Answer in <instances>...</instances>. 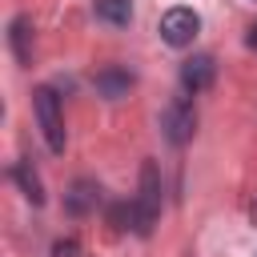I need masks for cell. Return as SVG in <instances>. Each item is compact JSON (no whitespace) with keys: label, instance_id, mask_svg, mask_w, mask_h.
<instances>
[{"label":"cell","instance_id":"cell-13","mask_svg":"<svg viewBox=\"0 0 257 257\" xmlns=\"http://www.w3.org/2000/svg\"><path fill=\"white\" fill-rule=\"evenodd\" d=\"M249 221H253V225H257V197H253V201H249Z\"/></svg>","mask_w":257,"mask_h":257},{"label":"cell","instance_id":"cell-9","mask_svg":"<svg viewBox=\"0 0 257 257\" xmlns=\"http://www.w3.org/2000/svg\"><path fill=\"white\" fill-rule=\"evenodd\" d=\"M92 12H96L100 24H108V28H124V24L133 20V0H96Z\"/></svg>","mask_w":257,"mask_h":257},{"label":"cell","instance_id":"cell-2","mask_svg":"<svg viewBox=\"0 0 257 257\" xmlns=\"http://www.w3.org/2000/svg\"><path fill=\"white\" fill-rule=\"evenodd\" d=\"M32 108H36V120H40V133H44L48 149H52V153H64V112H60V96H56L48 84H40V88L32 92Z\"/></svg>","mask_w":257,"mask_h":257},{"label":"cell","instance_id":"cell-10","mask_svg":"<svg viewBox=\"0 0 257 257\" xmlns=\"http://www.w3.org/2000/svg\"><path fill=\"white\" fill-rule=\"evenodd\" d=\"M12 181L24 189V197H28L32 205H44V185H40V177H36L32 161H16V165H12Z\"/></svg>","mask_w":257,"mask_h":257},{"label":"cell","instance_id":"cell-6","mask_svg":"<svg viewBox=\"0 0 257 257\" xmlns=\"http://www.w3.org/2000/svg\"><path fill=\"white\" fill-rule=\"evenodd\" d=\"M92 84H96V92H100V96L120 100V96L133 88V72H128L124 64H104V68L96 72V80H92Z\"/></svg>","mask_w":257,"mask_h":257},{"label":"cell","instance_id":"cell-3","mask_svg":"<svg viewBox=\"0 0 257 257\" xmlns=\"http://www.w3.org/2000/svg\"><path fill=\"white\" fill-rule=\"evenodd\" d=\"M161 128H165V141H169L173 149L189 145V141H193V133H197V108H193V100L177 96V100L165 108V116H161Z\"/></svg>","mask_w":257,"mask_h":257},{"label":"cell","instance_id":"cell-11","mask_svg":"<svg viewBox=\"0 0 257 257\" xmlns=\"http://www.w3.org/2000/svg\"><path fill=\"white\" fill-rule=\"evenodd\" d=\"M52 253H56V257H72V253H76V241H60Z\"/></svg>","mask_w":257,"mask_h":257},{"label":"cell","instance_id":"cell-1","mask_svg":"<svg viewBox=\"0 0 257 257\" xmlns=\"http://www.w3.org/2000/svg\"><path fill=\"white\" fill-rule=\"evenodd\" d=\"M137 237H149L153 233V225H157V217H161V177H157V165L153 161H145L141 165V193H137Z\"/></svg>","mask_w":257,"mask_h":257},{"label":"cell","instance_id":"cell-8","mask_svg":"<svg viewBox=\"0 0 257 257\" xmlns=\"http://www.w3.org/2000/svg\"><path fill=\"white\" fill-rule=\"evenodd\" d=\"M96 201H100V189H96L92 181H76V185L68 189V197H64V205H68V213H72V217L92 213V209H96Z\"/></svg>","mask_w":257,"mask_h":257},{"label":"cell","instance_id":"cell-5","mask_svg":"<svg viewBox=\"0 0 257 257\" xmlns=\"http://www.w3.org/2000/svg\"><path fill=\"white\" fill-rule=\"evenodd\" d=\"M213 80H217V60L209 52H197L181 64V88L185 92H205V88H213Z\"/></svg>","mask_w":257,"mask_h":257},{"label":"cell","instance_id":"cell-4","mask_svg":"<svg viewBox=\"0 0 257 257\" xmlns=\"http://www.w3.org/2000/svg\"><path fill=\"white\" fill-rule=\"evenodd\" d=\"M197 32H201V16H197L193 8H185V4H177V8H169V12L161 16V40L173 44V48L193 44Z\"/></svg>","mask_w":257,"mask_h":257},{"label":"cell","instance_id":"cell-12","mask_svg":"<svg viewBox=\"0 0 257 257\" xmlns=\"http://www.w3.org/2000/svg\"><path fill=\"white\" fill-rule=\"evenodd\" d=\"M245 44H249V48L257 52V24H249V36H245Z\"/></svg>","mask_w":257,"mask_h":257},{"label":"cell","instance_id":"cell-7","mask_svg":"<svg viewBox=\"0 0 257 257\" xmlns=\"http://www.w3.org/2000/svg\"><path fill=\"white\" fill-rule=\"evenodd\" d=\"M8 44H12V56L20 64H32V20L28 16H16L8 24Z\"/></svg>","mask_w":257,"mask_h":257}]
</instances>
